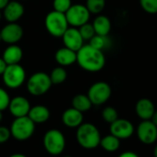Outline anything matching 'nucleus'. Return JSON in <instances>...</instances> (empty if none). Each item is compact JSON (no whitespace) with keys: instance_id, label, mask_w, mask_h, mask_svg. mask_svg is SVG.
Segmentation results:
<instances>
[{"instance_id":"obj_26","label":"nucleus","mask_w":157,"mask_h":157,"mask_svg":"<svg viewBox=\"0 0 157 157\" xmlns=\"http://www.w3.org/2000/svg\"><path fill=\"white\" fill-rule=\"evenodd\" d=\"M89 44L98 50L103 51L108 45V38H107V36H102V35L95 34L89 41Z\"/></svg>"},{"instance_id":"obj_9","label":"nucleus","mask_w":157,"mask_h":157,"mask_svg":"<svg viewBox=\"0 0 157 157\" xmlns=\"http://www.w3.org/2000/svg\"><path fill=\"white\" fill-rule=\"evenodd\" d=\"M112 94L110 85L105 82H97L94 83L88 90V97L93 105H101L105 104Z\"/></svg>"},{"instance_id":"obj_33","label":"nucleus","mask_w":157,"mask_h":157,"mask_svg":"<svg viewBox=\"0 0 157 157\" xmlns=\"http://www.w3.org/2000/svg\"><path fill=\"white\" fill-rule=\"evenodd\" d=\"M118 157H140V156L136 152H134V151H124L121 154H119Z\"/></svg>"},{"instance_id":"obj_40","label":"nucleus","mask_w":157,"mask_h":157,"mask_svg":"<svg viewBox=\"0 0 157 157\" xmlns=\"http://www.w3.org/2000/svg\"><path fill=\"white\" fill-rule=\"evenodd\" d=\"M0 20H1V10H0Z\"/></svg>"},{"instance_id":"obj_5","label":"nucleus","mask_w":157,"mask_h":157,"mask_svg":"<svg viewBox=\"0 0 157 157\" xmlns=\"http://www.w3.org/2000/svg\"><path fill=\"white\" fill-rule=\"evenodd\" d=\"M43 144L49 154L56 156L64 151L66 147V139L60 130L52 128L47 130L44 135Z\"/></svg>"},{"instance_id":"obj_35","label":"nucleus","mask_w":157,"mask_h":157,"mask_svg":"<svg viewBox=\"0 0 157 157\" xmlns=\"http://www.w3.org/2000/svg\"><path fill=\"white\" fill-rule=\"evenodd\" d=\"M10 0H0V10H3Z\"/></svg>"},{"instance_id":"obj_10","label":"nucleus","mask_w":157,"mask_h":157,"mask_svg":"<svg viewBox=\"0 0 157 157\" xmlns=\"http://www.w3.org/2000/svg\"><path fill=\"white\" fill-rule=\"evenodd\" d=\"M137 137L143 144L150 145L157 140V127L151 120H142L137 128Z\"/></svg>"},{"instance_id":"obj_12","label":"nucleus","mask_w":157,"mask_h":157,"mask_svg":"<svg viewBox=\"0 0 157 157\" xmlns=\"http://www.w3.org/2000/svg\"><path fill=\"white\" fill-rule=\"evenodd\" d=\"M0 35L4 43L15 44L21 40L23 36V29L16 22H9L0 31Z\"/></svg>"},{"instance_id":"obj_37","label":"nucleus","mask_w":157,"mask_h":157,"mask_svg":"<svg viewBox=\"0 0 157 157\" xmlns=\"http://www.w3.org/2000/svg\"><path fill=\"white\" fill-rule=\"evenodd\" d=\"M10 157H27V156L22 153H14V154L10 155Z\"/></svg>"},{"instance_id":"obj_6","label":"nucleus","mask_w":157,"mask_h":157,"mask_svg":"<svg viewBox=\"0 0 157 157\" xmlns=\"http://www.w3.org/2000/svg\"><path fill=\"white\" fill-rule=\"evenodd\" d=\"M44 25L47 32L54 37H61L68 28L65 13L52 10L44 19Z\"/></svg>"},{"instance_id":"obj_30","label":"nucleus","mask_w":157,"mask_h":157,"mask_svg":"<svg viewBox=\"0 0 157 157\" xmlns=\"http://www.w3.org/2000/svg\"><path fill=\"white\" fill-rule=\"evenodd\" d=\"M71 0H54L53 1L54 10L62 13H66L67 10L71 7Z\"/></svg>"},{"instance_id":"obj_8","label":"nucleus","mask_w":157,"mask_h":157,"mask_svg":"<svg viewBox=\"0 0 157 157\" xmlns=\"http://www.w3.org/2000/svg\"><path fill=\"white\" fill-rule=\"evenodd\" d=\"M65 15L68 25L75 28H78L82 25L89 22L91 17V13L87 10L86 6L82 4L71 5Z\"/></svg>"},{"instance_id":"obj_25","label":"nucleus","mask_w":157,"mask_h":157,"mask_svg":"<svg viewBox=\"0 0 157 157\" xmlns=\"http://www.w3.org/2000/svg\"><path fill=\"white\" fill-rule=\"evenodd\" d=\"M85 6L91 14H100L105 7V0H86Z\"/></svg>"},{"instance_id":"obj_38","label":"nucleus","mask_w":157,"mask_h":157,"mask_svg":"<svg viewBox=\"0 0 157 157\" xmlns=\"http://www.w3.org/2000/svg\"><path fill=\"white\" fill-rule=\"evenodd\" d=\"M153 155H154V157H157V145L154 147V150H153Z\"/></svg>"},{"instance_id":"obj_20","label":"nucleus","mask_w":157,"mask_h":157,"mask_svg":"<svg viewBox=\"0 0 157 157\" xmlns=\"http://www.w3.org/2000/svg\"><path fill=\"white\" fill-rule=\"evenodd\" d=\"M28 117L35 123V124H42L46 122L50 117V111L49 109L42 105H34L31 107Z\"/></svg>"},{"instance_id":"obj_11","label":"nucleus","mask_w":157,"mask_h":157,"mask_svg":"<svg viewBox=\"0 0 157 157\" xmlns=\"http://www.w3.org/2000/svg\"><path fill=\"white\" fill-rule=\"evenodd\" d=\"M135 131L133 124L124 118H117L110 124V133L119 140H127L130 138Z\"/></svg>"},{"instance_id":"obj_17","label":"nucleus","mask_w":157,"mask_h":157,"mask_svg":"<svg viewBox=\"0 0 157 157\" xmlns=\"http://www.w3.org/2000/svg\"><path fill=\"white\" fill-rule=\"evenodd\" d=\"M154 111V105L148 98H141L136 103L135 112L141 120H150Z\"/></svg>"},{"instance_id":"obj_41","label":"nucleus","mask_w":157,"mask_h":157,"mask_svg":"<svg viewBox=\"0 0 157 157\" xmlns=\"http://www.w3.org/2000/svg\"><path fill=\"white\" fill-rule=\"evenodd\" d=\"M2 40H1V35H0V42H1Z\"/></svg>"},{"instance_id":"obj_16","label":"nucleus","mask_w":157,"mask_h":157,"mask_svg":"<svg viewBox=\"0 0 157 157\" xmlns=\"http://www.w3.org/2000/svg\"><path fill=\"white\" fill-rule=\"evenodd\" d=\"M62 122L67 128H78L83 123V113L73 107H70L64 111L62 115Z\"/></svg>"},{"instance_id":"obj_42","label":"nucleus","mask_w":157,"mask_h":157,"mask_svg":"<svg viewBox=\"0 0 157 157\" xmlns=\"http://www.w3.org/2000/svg\"><path fill=\"white\" fill-rule=\"evenodd\" d=\"M64 157H71V156H64Z\"/></svg>"},{"instance_id":"obj_1","label":"nucleus","mask_w":157,"mask_h":157,"mask_svg":"<svg viewBox=\"0 0 157 157\" xmlns=\"http://www.w3.org/2000/svg\"><path fill=\"white\" fill-rule=\"evenodd\" d=\"M76 62L85 71L98 72L105 67V56L103 51L88 44H83L77 51Z\"/></svg>"},{"instance_id":"obj_2","label":"nucleus","mask_w":157,"mask_h":157,"mask_svg":"<svg viewBox=\"0 0 157 157\" xmlns=\"http://www.w3.org/2000/svg\"><path fill=\"white\" fill-rule=\"evenodd\" d=\"M101 134L97 127L92 123H82L77 128L76 139L81 147L92 150L99 146Z\"/></svg>"},{"instance_id":"obj_18","label":"nucleus","mask_w":157,"mask_h":157,"mask_svg":"<svg viewBox=\"0 0 157 157\" xmlns=\"http://www.w3.org/2000/svg\"><path fill=\"white\" fill-rule=\"evenodd\" d=\"M55 59L56 63L61 67H67L74 64L77 60V52L67 48H59L55 54Z\"/></svg>"},{"instance_id":"obj_36","label":"nucleus","mask_w":157,"mask_h":157,"mask_svg":"<svg viewBox=\"0 0 157 157\" xmlns=\"http://www.w3.org/2000/svg\"><path fill=\"white\" fill-rule=\"evenodd\" d=\"M151 122H152V123L157 127V110H155V111H154V113H153V115H152V117H151Z\"/></svg>"},{"instance_id":"obj_22","label":"nucleus","mask_w":157,"mask_h":157,"mask_svg":"<svg viewBox=\"0 0 157 157\" xmlns=\"http://www.w3.org/2000/svg\"><path fill=\"white\" fill-rule=\"evenodd\" d=\"M71 105H72L73 108L78 110L82 113L89 111L93 106V104H92V102L89 99L87 94H77V95H75L71 101Z\"/></svg>"},{"instance_id":"obj_13","label":"nucleus","mask_w":157,"mask_h":157,"mask_svg":"<svg viewBox=\"0 0 157 157\" xmlns=\"http://www.w3.org/2000/svg\"><path fill=\"white\" fill-rule=\"evenodd\" d=\"M61 37L63 40L64 46L75 52L80 50L84 44V40L82 39L80 32H78V29L75 27H68Z\"/></svg>"},{"instance_id":"obj_19","label":"nucleus","mask_w":157,"mask_h":157,"mask_svg":"<svg viewBox=\"0 0 157 157\" xmlns=\"http://www.w3.org/2000/svg\"><path fill=\"white\" fill-rule=\"evenodd\" d=\"M22 56H23L22 49L19 45H16L15 44L9 45L5 49L2 58L5 60V62L8 65H13V64H20V62L22 59Z\"/></svg>"},{"instance_id":"obj_31","label":"nucleus","mask_w":157,"mask_h":157,"mask_svg":"<svg viewBox=\"0 0 157 157\" xmlns=\"http://www.w3.org/2000/svg\"><path fill=\"white\" fill-rule=\"evenodd\" d=\"M10 96L9 94V93L0 87V111H4L9 107L10 102Z\"/></svg>"},{"instance_id":"obj_15","label":"nucleus","mask_w":157,"mask_h":157,"mask_svg":"<svg viewBox=\"0 0 157 157\" xmlns=\"http://www.w3.org/2000/svg\"><path fill=\"white\" fill-rule=\"evenodd\" d=\"M24 14V7L21 2L10 1L3 10V16L8 22H17Z\"/></svg>"},{"instance_id":"obj_29","label":"nucleus","mask_w":157,"mask_h":157,"mask_svg":"<svg viewBox=\"0 0 157 157\" xmlns=\"http://www.w3.org/2000/svg\"><path fill=\"white\" fill-rule=\"evenodd\" d=\"M141 9L149 14L157 13V0H140Z\"/></svg>"},{"instance_id":"obj_39","label":"nucleus","mask_w":157,"mask_h":157,"mask_svg":"<svg viewBox=\"0 0 157 157\" xmlns=\"http://www.w3.org/2000/svg\"><path fill=\"white\" fill-rule=\"evenodd\" d=\"M2 120H3V113H2V111H0V122Z\"/></svg>"},{"instance_id":"obj_27","label":"nucleus","mask_w":157,"mask_h":157,"mask_svg":"<svg viewBox=\"0 0 157 157\" xmlns=\"http://www.w3.org/2000/svg\"><path fill=\"white\" fill-rule=\"evenodd\" d=\"M78 29V32H80V33H81V35L84 41H90L95 35V32H94V29L93 27V24H91L89 22L82 25Z\"/></svg>"},{"instance_id":"obj_4","label":"nucleus","mask_w":157,"mask_h":157,"mask_svg":"<svg viewBox=\"0 0 157 157\" xmlns=\"http://www.w3.org/2000/svg\"><path fill=\"white\" fill-rule=\"evenodd\" d=\"M52 82L50 77L45 72H35L27 81L26 87L30 94L33 96H41L45 94L51 88Z\"/></svg>"},{"instance_id":"obj_23","label":"nucleus","mask_w":157,"mask_h":157,"mask_svg":"<svg viewBox=\"0 0 157 157\" xmlns=\"http://www.w3.org/2000/svg\"><path fill=\"white\" fill-rule=\"evenodd\" d=\"M99 146H101L105 151H106L108 152H113L119 149L120 140L110 133L109 135H106V136L101 138Z\"/></svg>"},{"instance_id":"obj_3","label":"nucleus","mask_w":157,"mask_h":157,"mask_svg":"<svg viewBox=\"0 0 157 157\" xmlns=\"http://www.w3.org/2000/svg\"><path fill=\"white\" fill-rule=\"evenodd\" d=\"M11 136L20 141L29 140L34 133L35 123L28 117H15L10 126Z\"/></svg>"},{"instance_id":"obj_28","label":"nucleus","mask_w":157,"mask_h":157,"mask_svg":"<svg viewBox=\"0 0 157 157\" xmlns=\"http://www.w3.org/2000/svg\"><path fill=\"white\" fill-rule=\"evenodd\" d=\"M102 117L105 122L111 124L112 122H114L115 120L118 118V114H117V111L114 107L106 106L102 111Z\"/></svg>"},{"instance_id":"obj_24","label":"nucleus","mask_w":157,"mask_h":157,"mask_svg":"<svg viewBox=\"0 0 157 157\" xmlns=\"http://www.w3.org/2000/svg\"><path fill=\"white\" fill-rule=\"evenodd\" d=\"M49 77H50L52 84L58 85V84H62L63 82H65V81L67 78V72L64 68V67L59 66L57 67H55L51 71Z\"/></svg>"},{"instance_id":"obj_34","label":"nucleus","mask_w":157,"mask_h":157,"mask_svg":"<svg viewBox=\"0 0 157 157\" xmlns=\"http://www.w3.org/2000/svg\"><path fill=\"white\" fill-rule=\"evenodd\" d=\"M7 66H8V64L5 62V60H4L2 57H0V75H1V76H2V74L4 73V71H5Z\"/></svg>"},{"instance_id":"obj_7","label":"nucleus","mask_w":157,"mask_h":157,"mask_svg":"<svg viewBox=\"0 0 157 157\" xmlns=\"http://www.w3.org/2000/svg\"><path fill=\"white\" fill-rule=\"evenodd\" d=\"M4 84L10 89L20 88L26 80V71L20 64L8 65L2 74Z\"/></svg>"},{"instance_id":"obj_14","label":"nucleus","mask_w":157,"mask_h":157,"mask_svg":"<svg viewBox=\"0 0 157 157\" xmlns=\"http://www.w3.org/2000/svg\"><path fill=\"white\" fill-rule=\"evenodd\" d=\"M8 108L14 117H21L28 116L31 109V104L27 98L23 96H16L10 99Z\"/></svg>"},{"instance_id":"obj_21","label":"nucleus","mask_w":157,"mask_h":157,"mask_svg":"<svg viewBox=\"0 0 157 157\" xmlns=\"http://www.w3.org/2000/svg\"><path fill=\"white\" fill-rule=\"evenodd\" d=\"M92 24L94 29L95 34L102 35V36H107L111 31V21L105 15L97 16Z\"/></svg>"},{"instance_id":"obj_32","label":"nucleus","mask_w":157,"mask_h":157,"mask_svg":"<svg viewBox=\"0 0 157 157\" xmlns=\"http://www.w3.org/2000/svg\"><path fill=\"white\" fill-rule=\"evenodd\" d=\"M11 137L10 129L5 126H0V143L7 142Z\"/></svg>"}]
</instances>
